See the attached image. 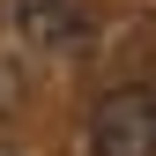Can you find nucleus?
I'll list each match as a JSON object with an SVG mask.
<instances>
[{"mask_svg":"<svg viewBox=\"0 0 156 156\" xmlns=\"http://www.w3.org/2000/svg\"><path fill=\"white\" fill-rule=\"evenodd\" d=\"M23 97H30V82H23V67H15V60H0V126H8L15 112H23Z\"/></svg>","mask_w":156,"mask_h":156,"instance_id":"nucleus-3","label":"nucleus"},{"mask_svg":"<svg viewBox=\"0 0 156 156\" xmlns=\"http://www.w3.org/2000/svg\"><path fill=\"white\" fill-rule=\"evenodd\" d=\"M8 23L23 30L30 45H45V52L82 45V8H74V0H8Z\"/></svg>","mask_w":156,"mask_h":156,"instance_id":"nucleus-2","label":"nucleus"},{"mask_svg":"<svg viewBox=\"0 0 156 156\" xmlns=\"http://www.w3.org/2000/svg\"><path fill=\"white\" fill-rule=\"evenodd\" d=\"M0 156H23V149H15V141H0Z\"/></svg>","mask_w":156,"mask_h":156,"instance_id":"nucleus-4","label":"nucleus"},{"mask_svg":"<svg viewBox=\"0 0 156 156\" xmlns=\"http://www.w3.org/2000/svg\"><path fill=\"white\" fill-rule=\"evenodd\" d=\"M89 156H156V89L119 82L89 112Z\"/></svg>","mask_w":156,"mask_h":156,"instance_id":"nucleus-1","label":"nucleus"}]
</instances>
